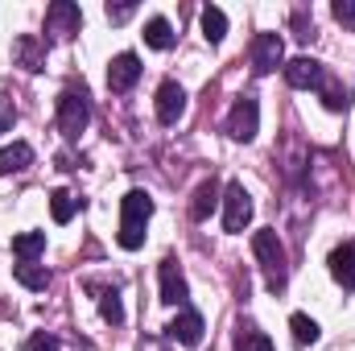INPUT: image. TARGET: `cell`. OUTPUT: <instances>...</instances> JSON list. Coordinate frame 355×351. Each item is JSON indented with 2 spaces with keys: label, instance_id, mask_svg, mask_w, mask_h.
Segmentation results:
<instances>
[{
  "label": "cell",
  "instance_id": "7a4b0ae2",
  "mask_svg": "<svg viewBox=\"0 0 355 351\" xmlns=\"http://www.w3.org/2000/svg\"><path fill=\"white\" fill-rule=\"evenodd\" d=\"M252 252H257V261H261V268H265L268 289H272V293L285 289V281H289V268H285V244L277 240L272 228H261V232L252 236Z\"/></svg>",
  "mask_w": 355,
  "mask_h": 351
},
{
  "label": "cell",
  "instance_id": "83f0119b",
  "mask_svg": "<svg viewBox=\"0 0 355 351\" xmlns=\"http://www.w3.org/2000/svg\"><path fill=\"white\" fill-rule=\"evenodd\" d=\"M339 21H355V0H335V8H331Z\"/></svg>",
  "mask_w": 355,
  "mask_h": 351
},
{
  "label": "cell",
  "instance_id": "e0dca14e",
  "mask_svg": "<svg viewBox=\"0 0 355 351\" xmlns=\"http://www.w3.org/2000/svg\"><path fill=\"white\" fill-rule=\"evenodd\" d=\"M42 252H46V232H21V236H12V257L21 264H33Z\"/></svg>",
  "mask_w": 355,
  "mask_h": 351
},
{
  "label": "cell",
  "instance_id": "484cf974",
  "mask_svg": "<svg viewBox=\"0 0 355 351\" xmlns=\"http://www.w3.org/2000/svg\"><path fill=\"white\" fill-rule=\"evenodd\" d=\"M25 351H62V343L54 339V335H46V331H37L29 343H25Z\"/></svg>",
  "mask_w": 355,
  "mask_h": 351
},
{
  "label": "cell",
  "instance_id": "2e32d148",
  "mask_svg": "<svg viewBox=\"0 0 355 351\" xmlns=\"http://www.w3.org/2000/svg\"><path fill=\"white\" fill-rule=\"evenodd\" d=\"M29 166H33V149L25 141H12V145L0 149V174H21Z\"/></svg>",
  "mask_w": 355,
  "mask_h": 351
},
{
  "label": "cell",
  "instance_id": "8fae6325",
  "mask_svg": "<svg viewBox=\"0 0 355 351\" xmlns=\"http://www.w3.org/2000/svg\"><path fill=\"white\" fill-rule=\"evenodd\" d=\"M157 277H162V302H170V306H186L190 289H186V277H182V268H178L174 257H166V261H162Z\"/></svg>",
  "mask_w": 355,
  "mask_h": 351
},
{
  "label": "cell",
  "instance_id": "cb8c5ba5",
  "mask_svg": "<svg viewBox=\"0 0 355 351\" xmlns=\"http://www.w3.org/2000/svg\"><path fill=\"white\" fill-rule=\"evenodd\" d=\"M289 331H293V339L306 348V343H318V323L314 318H306V314H293L289 318Z\"/></svg>",
  "mask_w": 355,
  "mask_h": 351
},
{
  "label": "cell",
  "instance_id": "ffe728a7",
  "mask_svg": "<svg viewBox=\"0 0 355 351\" xmlns=\"http://www.w3.org/2000/svg\"><path fill=\"white\" fill-rule=\"evenodd\" d=\"M223 33H227V17H223V8H219V4H207V8H202V37H207L211 46H219Z\"/></svg>",
  "mask_w": 355,
  "mask_h": 351
},
{
  "label": "cell",
  "instance_id": "3957f363",
  "mask_svg": "<svg viewBox=\"0 0 355 351\" xmlns=\"http://www.w3.org/2000/svg\"><path fill=\"white\" fill-rule=\"evenodd\" d=\"M87 124H91L87 91L67 87L62 95H58V128H62V137H67V141H75L79 132H87Z\"/></svg>",
  "mask_w": 355,
  "mask_h": 351
},
{
  "label": "cell",
  "instance_id": "d6986e66",
  "mask_svg": "<svg viewBox=\"0 0 355 351\" xmlns=\"http://www.w3.org/2000/svg\"><path fill=\"white\" fill-rule=\"evenodd\" d=\"M12 277H17L25 289H33V293H42V289L50 285V268H46V264H37V261H33V264H12Z\"/></svg>",
  "mask_w": 355,
  "mask_h": 351
},
{
  "label": "cell",
  "instance_id": "7c38bea8",
  "mask_svg": "<svg viewBox=\"0 0 355 351\" xmlns=\"http://www.w3.org/2000/svg\"><path fill=\"white\" fill-rule=\"evenodd\" d=\"M182 112H186V91H182V83L166 79V83L157 87V120H162V124H178Z\"/></svg>",
  "mask_w": 355,
  "mask_h": 351
},
{
  "label": "cell",
  "instance_id": "9c48e42d",
  "mask_svg": "<svg viewBox=\"0 0 355 351\" xmlns=\"http://www.w3.org/2000/svg\"><path fill=\"white\" fill-rule=\"evenodd\" d=\"M12 58H17V67H25V71H46V37H37V33H21L17 42H12Z\"/></svg>",
  "mask_w": 355,
  "mask_h": 351
},
{
  "label": "cell",
  "instance_id": "7402d4cb",
  "mask_svg": "<svg viewBox=\"0 0 355 351\" xmlns=\"http://www.w3.org/2000/svg\"><path fill=\"white\" fill-rule=\"evenodd\" d=\"M318 91H322V103H327L331 112H347V108H352V91L343 87V83H335L331 75L322 79V87Z\"/></svg>",
  "mask_w": 355,
  "mask_h": 351
},
{
  "label": "cell",
  "instance_id": "8992f818",
  "mask_svg": "<svg viewBox=\"0 0 355 351\" xmlns=\"http://www.w3.org/2000/svg\"><path fill=\"white\" fill-rule=\"evenodd\" d=\"M83 29V8L75 4V0H54L50 8H46V33H54V37H75Z\"/></svg>",
  "mask_w": 355,
  "mask_h": 351
},
{
  "label": "cell",
  "instance_id": "30bf717a",
  "mask_svg": "<svg viewBox=\"0 0 355 351\" xmlns=\"http://www.w3.org/2000/svg\"><path fill=\"white\" fill-rule=\"evenodd\" d=\"M141 71H145V67H141V58L124 50V54H116V58L107 62V87H112V91H128L137 79H141Z\"/></svg>",
  "mask_w": 355,
  "mask_h": 351
},
{
  "label": "cell",
  "instance_id": "f1b7e54d",
  "mask_svg": "<svg viewBox=\"0 0 355 351\" xmlns=\"http://www.w3.org/2000/svg\"><path fill=\"white\" fill-rule=\"evenodd\" d=\"M293 25H297V37H302V42H310V37H314V25H306V17H302V12L293 17Z\"/></svg>",
  "mask_w": 355,
  "mask_h": 351
},
{
  "label": "cell",
  "instance_id": "d4e9b609",
  "mask_svg": "<svg viewBox=\"0 0 355 351\" xmlns=\"http://www.w3.org/2000/svg\"><path fill=\"white\" fill-rule=\"evenodd\" d=\"M236 351H277V348L268 343L265 331H257V327H244V331H240V339H236Z\"/></svg>",
  "mask_w": 355,
  "mask_h": 351
},
{
  "label": "cell",
  "instance_id": "ba28073f",
  "mask_svg": "<svg viewBox=\"0 0 355 351\" xmlns=\"http://www.w3.org/2000/svg\"><path fill=\"white\" fill-rule=\"evenodd\" d=\"M285 71V83L297 91H318L322 87V79H327V71H322V62H314V58H293V62H285L281 67Z\"/></svg>",
  "mask_w": 355,
  "mask_h": 351
},
{
  "label": "cell",
  "instance_id": "4fadbf2b",
  "mask_svg": "<svg viewBox=\"0 0 355 351\" xmlns=\"http://www.w3.org/2000/svg\"><path fill=\"white\" fill-rule=\"evenodd\" d=\"M166 331H170V339H178L182 348H198L207 327H202V314H198V310H182L174 323L166 327Z\"/></svg>",
  "mask_w": 355,
  "mask_h": 351
},
{
  "label": "cell",
  "instance_id": "603a6c76",
  "mask_svg": "<svg viewBox=\"0 0 355 351\" xmlns=\"http://www.w3.org/2000/svg\"><path fill=\"white\" fill-rule=\"evenodd\" d=\"M99 314H103V323H112V327L124 323V306H120V293H116V289H103V293H99Z\"/></svg>",
  "mask_w": 355,
  "mask_h": 351
},
{
  "label": "cell",
  "instance_id": "44dd1931",
  "mask_svg": "<svg viewBox=\"0 0 355 351\" xmlns=\"http://www.w3.org/2000/svg\"><path fill=\"white\" fill-rule=\"evenodd\" d=\"M75 211H79V198H75L71 190H54V194H50V215H54V223H71Z\"/></svg>",
  "mask_w": 355,
  "mask_h": 351
},
{
  "label": "cell",
  "instance_id": "f546056e",
  "mask_svg": "<svg viewBox=\"0 0 355 351\" xmlns=\"http://www.w3.org/2000/svg\"><path fill=\"white\" fill-rule=\"evenodd\" d=\"M12 120H17V112H12V108H0V132H4Z\"/></svg>",
  "mask_w": 355,
  "mask_h": 351
},
{
  "label": "cell",
  "instance_id": "5b68a950",
  "mask_svg": "<svg viewBox=\"0 0 355 351\" xmlns=\"http://www.w3.org/2000/svg\"><path fill=\"white\" fill-rule=\"evenodd\" d=\"M248 223H252V194L244 190V182H227V190H223V228L244 232Z\"/></svg>",
  "mask_w": 355,
  "mask_h": 351
},
{
  "label": "cell",
  "instance_id": "9a60e30c",
  "mask_svg": "<svg viewBox=\"0 0 355 351\" xmlns=\"http://www.w3.org/2000/svg\"><path fill=\"white\" fill-rule=\"evenodd\" d=\"M331 277H335L343 289H355V240L339 244V248L331 252Z\"/></svg>",
  "mask_w": 355,
  "mask_h": 351
},
{
  "label": "cell",
  "instance_id": "277c9868",
  "mask_svg": "<svg viewBox=\"0 0 355 351\" xmlns=\"http://www.w3.org/2000/svg\"><path fill=\"white\" fill-rule=\"evenodd\" d=\"M257 132H261V103H257L252 95H240V99L232 103V112H227V137L248 145Z\"/></svg>",
  "mask_w": 355,
  "mask_h": 351
},
{
  "label": "cell",
  "instance_id": "6da1fadb",
  "mask_svg": "<svg viewBox=\"0 0 355 351\" xmlns=\"http://www.w3.org/2000/svg\"><path fill=\"white\" fill-rule=\"evenodd\" d=\"M149 215H153V198L145 194V190H128L124 198H120V248H128V252H137L141 244H145V223H149Z\"/></svg>",
  "mask_w": 355,
  "mask_h": 351
},
{
  "label": "cell",
  "instance_id": "4316f807",
  "mask_svg": "<svg viewBox=\"0 0 355 351\" xmlns=\"http://www.w3.org/2000/svg\"><path fill=\"white\" fill-rule=\"evenodd\" d=\"M103 12H107V21H112V25H120V21H128V17L137 12V4H107Z\"/></svg>",
  "mask_w": 355,
  "mask_h": 351
},
{
  "label": "cell",
  "instance_id": "5bb4252c",
  "mask_svg": "<svg viewBox=\"0 0 355 351\" xmlns=\"http://www.w3.org/2000/svg\"><path fill=\"white\" fill-rule=\"evenodd\" d=\"M219 203H223V198H219V182H215V178L198 182V190H194V198H190V219H194V223L211 219V211H215Z\"/></svg>",
  "mask_w": 355,
  "mask_h": 351
},
{
  "label": "cell",
  "instance_id": "52a82bcc",
  "mask_svg": "<svg viewBox=\"0 0 355 351\" xmlns=\"http://www.w3.org/2000/svg\"><path fill=\"white\" fill-rule=\"evenodd\" d=\"M248 58H252V71H257V75H272V71L285 62V42H281V33H257Z\"/></svg>",
  "mask_w": 355,
  "mask_h": 351
},
{
  "label": "cell",
  "instance_id": "ac0fdd59",
  "mask_svg": "<svg viewBox=\"0 0 355 351\" xmlns=\"http://www.w3.org/2000/svg\"><path fill=\"white\" fill-rule=\"evenodd\" d=\"M141 37H145V46H153V50H170V46H174V25H170L166 17H149Z\"/></svg>",
  "mask_w": 355,
  "mask_h": 351
}]
</instances>
